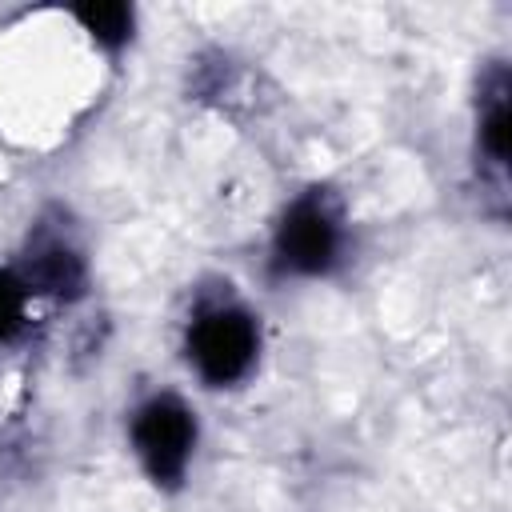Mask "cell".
<instances>
[{"mask_svg": "<svg viewBox=\"0 0 512 512\" xmlns=\"http://www.w3.org/2000/svg\"><path fill=\"white\" fill-rule=\"evenodd\" d=\"M136 448L156 480H176L184 472L188 448H192V420H188L184 404L164 396V400H152L148 408H140Z\"/></svg>", "mask_w": 512, "mask_h": 512, "instance_id": "obj_2", "label": "cell"}, {"mask_svg": "<svg viewBox=\"0 0 512 512\" xmlns=\"http://www.w3.org/2000/svg\"><path fill=\"white\" fill-rule=\"evenodd\" d=\"M252 352H256V328L236 308L204 312L192 328V356H196L200 372L216 384L236 380L252 364Z\"/></svg>", "mask_w": 512, "mask_h": 512, "instance_id": "obj_1", "label": "cell"}, {"mask_svg": "<svg viewBox=\"0 0 512 512\" xmlns=\"http://www.w3.org/2000/svg\"><path fill=\"white\" fill-rule=\"evenodd\" d=\"M16 320H20V288L8 276H0V336L12 332Z\"/></svg>", "mask_w": 512, "mask_h": 512, "instance_id": "obj_4", "label": "cell"}, {"mask_svg": "<svg viewBox=\"0 0 512 512\" xmlns=\"http://www.w3.org/2000/svg\"><path fill=\"white\" fill-rule=\"evenodd\" d=\"M280 252L292 268H304V272H316L332 260L336 252V224L332 216L320 208V204H300L284 232H280Z\"/></svg>", "mask_w": 512, "mask_h": 512, "instance_id": "obj_3", "label": "cell"}]
</instances>
